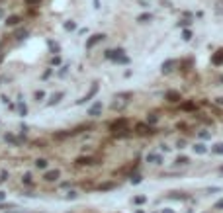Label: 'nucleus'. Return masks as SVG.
<instances>
[{"label": "nucleus", "mask_w": 223, "mask_h": 213, "mask_svg": "<svg viewBox=\"0 0 223 213\" xmlns=\"http://www.w3.org/2000/svg\"><path fill=\"white\" fill-rule=\"evenodd\" d=\"M135 131H137L139 135H151V133H155V129H153L149 123H137V125H135Z\"/></svg>", "instance_id": "nucleus-1"}, {"label": "nucleus", "mask_w": 223, "mask_h": 213, "mask_svg": "<svg viewBox=\"0 0 223 213\" xmlns=\"http://www.w3.org/2000/svg\"><path fill=\"white\" fill-rule=\"evenodd\" d=\"M127 127V119L125 117H119V119H116V121L110 125V131L114 133V131H119V129H125Z\"/></svg>", "instance_id": "nucleus-2"}, {"label": "nucleus", "mask_w": 223, "mask_h": 213, "mask_svg": "<svg viewBox=\"0 0 223 213\" xmlns=\"http://www.w3.org/2000/svg\"><path fill=\"white\" fill-rule=\"evenodd\" d=\"M104 37H106L104 33H94V35H92V37L88 39V41H86V49H92V47L96 45L98 41H102V39H104Z\"/></svg>", "instance_id": "nucleus-3"}, {"label": "nucleus", "mask_w": 223, "mask_h": 213, "mask_svg": "<svg viewBox=\"0 0 223 213\" xmlns=\"http://www.w3.org/2000/svg\"><path fill=\"white\" fill-rule=\"evenodd\" d=\"M90 164H96V158H92V156H79L76 158V166H90Z\"/></svg>", "instance_id": "nucleus-4"}, {"label": "nucleus", "mask_w": 223, "mask_h": 213, "mask_svg": "<svg viewBox=\"0 0 223 213\" xmlns=\"http://www.w3.org/2000/svg\"><path fill=\"white\" fill-rule=\"evenodd\" d=\"M102 108H104V106H102V102H96L90 110H88V116H90V117H98L100 114H102Z\"/></svg>", "instance_id": "nucleus-5"}, {"label": "nucleus", "mask_w": 223, "mask_h": 213, "mask_svg": "<svg viewBox=\"0 0 223 213\" xmlns=\"http://www.w3.org/2000/svg\"><path fill=\"white\" fill-rule=\"evenodd\" d=\"M166 100H168L170 104H176V102L182 100V96H180V92H176V90H168L166 92Z\"/></svg>", "instance_id": "nucleus-6"}, {"label": "nucleus", "mask_w": 223, "mask_h": 213, "mask_svg": "<svg viewBox=\"0 0 223 213\" xmlns=\"http://www.w3.org/2000/svg\"><path fill=\"white\" fill-rule=\"evenodd\" d=\"M61 176V172L59 170H49V172H45V176H43V180L45 182H55L57 178Z\"/></svg>", "instance_id": "nucleus-7"}, {"label": "nucleus", "mask_w": 223, "mask_h": 213, "mask_svg": "<svg viewBox=\"0 0 223 213\" xmlns=\"http://www.w3.org/2000/svg\"><path fill=\"white\" fill-rule=\"evenodd\" d=\"M211 63H213V65H223V49H219V51L217 53H213V57H211Z\"/></svg>", "instance_id": "nucleus-8"}, {"label": "nucleus", "mask_w": 223, "mask_h": 213, "mask_svg": "<svg viewBox=\"0 0 223 213\" xmlns=\"http://www.w3.org/2000/svg\"><path fill=\"white\" fill-rule=\"evenodd\" d=\"M174 65H176V61H174V59H168V61H164V63H163V69H161V71L166 74V72L172 71V67H174Z\"/></svg>", "instance_id": "nucleus-9"}, {"label": "nucleus", "mask_w": 223, "mask_h": 213, "mask_svg": "<svg viewBox=\"0 0 223 213\" xmlns=\"http://www.w3.org/2000/svg\"><path fill=\"white\" fill-rule=\"evenodd\" d=\"M96 92H98V82H94V84H92V90L88 92V94H86V96L82 98V100H79V104H84L86 100H90V98L94 96V94H96Z\"/></svg>", "instance_id": "nucleus-10"}, {"label": "nucleus", "mask_w": 223, "mask_h": 213, "mask_svg": "<svg viewBox=\"0 0 223 213\" xmlns=\"http://www.w3.org/2000/svg\"><path fill=\"white\" fill-rule=\"evenodd\" d=\"M63 96H65L63 92H57V94H53V96H51V100H49V106H55V104H59Z\"/></svg>", "instance_id": "nucleus-11"}, {"label": "nucleus", "mask_w": 223, "mask_h": 213, "mask_svg": "<svg viewBox=\"0 0 223 213\" xmlns=\"http://www.w3.org/2000/svg\"><path fill=\"white\" fill-rule=\"evenodd\" d=\"M114 188H116L114 182H106V184H100L98 190H100V192H108V190H114Z\"/></svg>", "instance_id": "nucleus-12"}, {"label": "nucleus", "mask_w": 223, "mask_h": 213, "mask_svg": "<svg viewBox=\"0 0 223 213\" xmlns=\"http://www.w3.org/2000/svg\"><path fill=\"white\" fill-rule=\"evenodd\" d=\"M211 153H213V155H223V143H215V145L211 147Z\"/></svg>", "instance_id": "nucleus-13"}, {"label": "nucleus", "mask_w": 223, "mask_h": 213, "mask_svg": "<svg viewBox=\"0 0 223 213\" xmlns=\"http://www.w3.org/2000/svg\"><path fill=\"white\" fill-rule=\"evenodd\" d=\"M147 160L155 162V164H163V158H161L158 155H147Z\"/></svg>", "instance_id": "nucleus-14"}, {"label": "nucleus", "mask_w": 223, "mask_h": 213, "mask_svg": "<svg viewBox=\"0 0 223 213\" xmlns=\"http://www.w3.org/2000/svg\"><path fill=\"white\" fill-rule=\"evenodd\" d=\"M186 164H190V158H188V156H178L176 158V166H186Z\"/></svg>", "instance_id": "nucleus-15"}, {"label": "nucleus", "mask_w": 223, "mask_h": 213, "mask_svg": "<svg viewBox=\"0 0 223 213\" xmlns=\"http://www.w3.org/2000/svg\"><path fill=\"white\" fill-rule=\"evenodd\" d=\"M151 20H153L151 14H141V16L137 18V22H139V24H147V22H151Z\"/></svg>", "instance_id": "nucleus-16"}, {"label": "nucleus", "mask_w": 223, "mask_h": 213, "mask_svg": "<svg viewBox=\"0 0 223 213\" xmlns=\"http://www.w3.org/2000/svg\"><path fill=\"white\" fill-rule=\"evenodd\" d=\"M170 198L172 200H188V195L182 194V192H170Z\"/></svg>", "instance_id": "nucleus-17"}, {"label": "nucleus", "mask_w": 223, "mask_h": 213, "mask_svg": "<svg viewBox=\"0 0 223 213\" xmlns=\"http://www.w3.org/2000/svg\"><path fill=\"white\" fill-rule=\"evenodd\" d=\"M6 24L8 26H18V24H20V16H10V18L6 20Z\"/></svg>", "instance_id": "nucleus-18"}, {"label": "nucleus", "mask_w": 223, "mask_h": 213, "mask_svg": "<svg viewBox=\"0 0 223 213\" xmlns=\"http://www.w3.org/2000/svg\"><path fill=\"white\" fill-rule=\"evenodd\" d=\"M182 110H184V111H192V110H196V104H194V102H184V104H182Z\"/></svg>", "instance_id": "nucleus-19"}, {"label": "nucleus", "mask_w": 223, "mask_h": 213, "mask_svg": "<svg viewBox=\"0 0 223 213\" xmlns=\"http://www.w3.org/2000/svg\"><path fill=\"white\" fill-rule=\"evenodd\" d=\"M194 151H196L198 155H203L208 149H205V145H202V143H198V145H194Z\"/></svg>", "instance_id": "nucleus-20"}, {"label": "nucleus", "mask_w": 223, "mask_h": 213, "mask_svg": "<svg viewBox=\"0 0 223 213\" xmlns=\"http://www.w3.org/2000/svg\"><path fill=\"white\" fill-rule=\"evenodd\" d=\"M145 201H147V198H145V195H135V198H133V203H145Z\"/></svg>", "instance_id": "nucleus-21"}, {"label": "nucleus", "mask_w": 223, "mask_h": 213, "mask_svg": "<svg viewBox=\"0 0 223 213\" xmlns=\"http://www.w3.org/2000/svg\"><path fill=\"white\" fill-rule=\"evenodd\" d=\"M182 39H184V41H190V39H192V32H190V29H184V32H182Z\"/></svg>", "instance_id": "nucleus-22"}, {"label": "nucleus", "mask_w": 223, "mask_h": 213, "mask_svg": "<svg viewBox=\"0 0 223 213\" xmlns=\"http://www.w3.org/2000/svg\"><path fill=\"white\" fill-rule=\"evenodd\" d=\"M158 121V116L157 114H151V116L147 117V123H149V125H151V123H157Z\"/></svg>", "instance_id": "nucleus-23"}, {"label": "nucleus", "mask_w": 223, "mask_h": 213, "mask_svg": "<svg viewBox=\"0 0 223 213\" xmlns=\"http://www.w3.org/2000/svg\"><path fill=\"white\" fill-rule=\"evenodd\" d=\"M35 166H37V168H45L47 166V160H45V158H37V160H35Z\"/></svg>", "instance_id": "nucleus-24"}, {"label": "nucleus", "mask_w": 223, "mask_h": 213, "mask_svg": "<svg viewBox=\"0 0 223 213\" xmlns=\"http://www.w3.org/2000/svg\"><path fill=\"white\" fill-rule=\"evenodd\" d=\"M65 29H67V32H71V29H76V24H74V22H67V24H65Z\"/></svg>", "instance_id": "nucleus-25"}, {"label": "nucleus", "mask_w": 223, "mask_h": 213, "mask_svg": "<svg viewBox=\"0 0 223 213\" xmlns=\"http://www.w3.org/2000/svg\"><path fill=\"white\" fill-rule=\"evenodd\" d=\"M26 35H27V32H26V29H20V32L16 33V37H18V39H26Z\"/></svg>", "instance_id": "nucleus-26"}, {"label": "nucleus", "mask_w": 223, "mask_h": 213, "mask_svg": "<svg viewBox=\"0 0 223 213\" xmlns=\"http://www.w3.org/2000/svg\"><path fill=\"white\" fill-rule=\"evenodd\" d=\"M192 22L190 20H180V22H178V27H186V26H190Z\"/></svg>", "instance_id": "nucleus-27"}, {"label": "nucleus", "mask_w": 223, "mask_h": 213, "mask_svg": "<svg viewBox=\"0 0 223 213\" xmlns=\"http://www.w3.org/2000/svg\"><path fill=\"white\" fill-rule=\"evenodd\" d=\"M18 108H20V114H22V116H26V114H27V108H26V104H22V102H20V106H18Z\"/></svg>", "instance_id": "nucleus-28"}, {"label": "nucleus", "mask_w": 223, "mask_h": 213, "mask_svg": "<svg viewBox=\"0 0 223 213\" xmlns=\"http://www.w3.org/2000/svg\"><path fill=\"white\" fill-rule=\"evenodd\" d=\"M139 182H141V176H139V174L131 176V184H139Z\"/></svg>", "instance_id": "nucleus-29"}, {"label": "nucleus", "mask_w": 223, "mask_h": 213, "mask_svg": "<svg viewBox=\"0 0 223 213\" xmlns=\"http://www.w3.org/2000/svg\"><path fill=\"white\" fill-rule=\"evenodd\" d=\"M49 47H51V49H53L55 53H59V45H57V43H53V41H49Z\"/></svg>", "instance_id": "nucleus-30"}, {"label": "nucleus", "mask_w": 223, "mask_h": 213, "mask_svg": "<svg viewBox=\"0 0 223 213\" xmlns=\"http://www.w3.org/2000/svg\"><path fill=\"white\" fill-rule=\"evenodd\" d=\"M43 96H45V94H43V92H35V100H37V102H39V100H43Z\"/></svg>", "instance_id": "nucleus-31"}, {"label": "nucleus", "mask_w": 223, "mask_h": 213, "mask_svg": "<svg viewBox=\"0 0 223 213\" xmlns=\"http://www.w3.org/2000/svg\"><path fill=\"white\" fill-rule=\"evenodd\" d=\"M24 184H32V174H26V176H24Z\"/></svg>", "instance_id": "nucleus-32"}, {"label": "nucleus", "mask_w": 223, "mask_h": 213, "mask_svg": "<svg viewBox=\"0 0 223 213\" xmlns=\"http://www.w3.org/2000/svg\"><path fill=\"white\" fill-rule=\"evenodd\" d=\"M41 0H26V4H29V6H35V4H39Z\"/></svg>", "instance_id": "nucleus-33"}, {"label": "nucleus", "mask_w": 223, "mask_h": 213, "mask_svg": "<svg viewBox=\"0 0 223 213\" xmlns=\"http://www.w3.org/2000/svg\"><path fill=\"white\" fill-rule=\"evenodd\" d=\"M51 63H53V65H59L61 59H59V57H53V59H51Z\"/></svg>", "instance_id": "nucleus-34"}, {"label": "nucleus", "mask_w": 223, "mask_h": 213, "mask_svg": "<svg viewBox=\"0 0 223 213\" xmlns=\"http://www.w3.org/2000/svg\"><path fill=\"white\" fill-rule=\"evenodd\" d=\"M215 207H217V209H223V200H219V201H217V203H215Z\"/></svg>", "instance_id": "nucleus-35"}, {"label": "nucleus", "mask_w": 223, "mask_h": 213, "mask_svg": "<svg viewBox=\"0 0 223 213\" xmlns=\"http://www.w3.org/2000/svg\"><path fill=\"white\" fill-rule=\"evenodd\" d=\"M67 198H69V200H74V198H76V194H74V192H69V195H67Z\"/></svg>", "instance_id": "nucleus-36"}, {"label": "nucleus", "mask_w": 223, "mask_h": 213, "mask_svg": "<svg viewBox=\"0 0 223 213\" xmlns=\"http://www.w3.org/2000/svg\"><path fill=\"white\" fill-rule=\"evenodd\" d=\"M200 137H202V139H208V137H210V133H205V131H202V133H200Z\"/></svg>", "instance_id": "nucleus-37"}, {"label": "nucleus", "mask_w": 223, "mask_h": 213, "mask_svg": "<svg viewBox=\"0 0 223 213\" xmlns=\"http://www.w3.org/2000/svg\"><path fill=\"white\" fill-rule=\"evenodd\" d=\"M215 104H217V106H223V96H221V98H217Z\"/></svg>", "instance_id": "nucleus-38"}, {"label": "nucleus", "mask_w": 223, "mask_h": 213, "mask_svg": "<svg viewBox=\"0 0 223 213\" xmlns=\"http://www.w3.org/2000/svg\"><path fill=\"white\" fill-rule=\"evenodd\" d=\"M4 198H6V194H4V192H0V201L4 200Z\"/></svg>", "instance_id": "nucleus-39"}, {"label": "nucleus", "mask_w": 223, "mask_h": 213, "mask_svg": "<svg viewBox=\"0 0 223 213\" xmlns=\"http://www.w3.org/2000/svg\"><path fill=\"white\" fill-rule=\"evenodd\" d=\"M163 213H174L172 209H163Z\"/></svg>", "instance_id": "nucleus-40"}, {"label": "nucleus", "mask_w": 223, "mask_h": 213, "mask_svg": "<svg viewBox=\"0 0 223 213\" xmlns=\"http://www.w3.org/2000/svg\"><path fill=\"white\" fill-rule=\"evenodd\" d=\"M2 16H4V10H2V8H0V18H2Z\"/></svg>", "instance_id": "nucleus-41"}, {"label": "nucleus", "mask_w": 223, "mask_h": 213, "mask_svg": "<svg viewBox=\"0 0 223 213\" xmlns=\"http://www.w3.org/2000/svg\"><path fill=\"white\" fill-rule=\"evenodd\" d=\"M135 213H145V211H141V209H137V211H135Z\"/></svg>", "instance_id": "nucleus-42"}]
</instances>
